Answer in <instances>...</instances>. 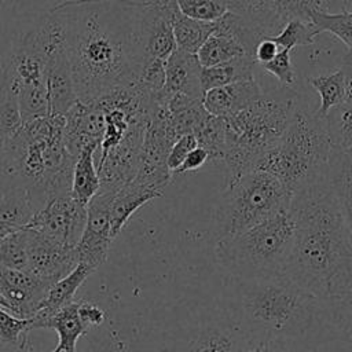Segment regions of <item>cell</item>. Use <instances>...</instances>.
<instances>
[{"instance_id":"obj_21","label":"cell","mask_w":352,"mask_h":352,"mask_svg":"<svg viewBox=\"0 0 352 352\" xmlns=\"http://www.w3.org/2000/svg\"><path fill=\"white\" fill-rule=\"evenodd\" d=\"M36 210L23 188H0V239L28 228Z\"/></svg>"},{"instance_id":"obj_6","label":"cell","mask_w":352,"mask_h":352,"mask_svg":"<svg viewBox=\"0 0 352 352\" xmlns=\"http://www.w3.org/2000/svg\"><path fill=\"white\" fill-rule=\"evenodd\" d=\"M293 239L294 223L286 208L230 239L216 242L214 256L230 278L258 280L283 276Z\"/></svg>"},{"instance_id":"obj_27","label":"cell","mask_w":352,"mask_h":352,"mask_svg":"<svg viewBox=\"0 0 352 352\" xmlns=\"http://www.w3.org/2000/svg\"><path fill=\"white\" fill-rule=\"evenodd\" d=\"M329 180L337 197L342 217L352 235V165L344 153H331Z\"/></svg>"},{"instance_id":"obj_46","label":"cell","mask_w":352,"mask_h":352,"mask_svg":"<svg viewBox=\"0 0 352 352\" xmlns=\"http://www.w3.org/2000/svg\"><path fill=\"white\" fill-rule=\"evenodd\" d=\"M238 352H286V345L263 340L241 338Z\"/></svg>"},{"instance_id":"obj_35","label":"cell","mask_w":352,"mask_h":352,"mask_svg":"<svg viewBox=\"0 0 352 352\" xmlns=\"http://www.w3.org/2000/svg\"><path fill=\"white\" fill-rule=\"evenodd\" d=\"M198 147L206 150L210 162H223L224 158V121L221 117L208 116L194 133Z\"/></svg>"},{"instance_id":"obj_39","label":"cell","mask_w":352,"mask_h":352,"mask_svg":"<svg viewBox=\"0 0 352 352\" xmlns=\"http://www.w3.org/2000/svg\"><path fill=\"white\" fill-rule=\"evenodd\" d=\"M319 34V30L312 22L302 21H289L276 36L272 38L278 43L280 48L294 50L300 45H309L315 41V37Z\"/></svg>"},{"instance_id":"obj_25","label":"cell","mask_w":352,"mask_h":352,"mask_svg":"<svg viewBox=\"0 0 352 352\" xmlns=\"http://www.w3.org/2000/svg\"><path fill=\"white\" fill-rule=\"evenodd\" d=\"M41 329H54L59 336L55 348L58 352H76L77 340L87 333L88 327L78 315V301H73L48 318Z\"/></svg>"},{"instance_id":"obj_33","label":"cell","mask_w":352,"mask_h":352,"mask_svg":"<svg viewBox=\"0 0 352 352\" xmlns=\"http://www.w3.org/2000/svg\"><path fill=\"white\" fill-rule=\"evenodd\" d=\"M241 56L249 55H246L245 50L235 40L217 33H212L197 52L198 62L202 67H212Z\"/></svg>"},{"instance_id":"obj_7","label":"cell","mask_w":352,"mask_h":352,"mask_svg":"<svg viewBox=\"0 0 352 352\" xmlns=\"http://www.w3.org/2000/svg\"><path fill=\"white\" fill-rule=\"evenodd\" d=\"M293 98L275 99L265 94L246 109L223 118L224 158L228 182L252 170L279 140L293 114Z\"/></svg>"},{"instance_id":"obj_10","label":"cell","mask_w":352,"mask_h":352,"mask_svg":"<svg viewBox=\"0 0 352 352\" xmlns=\"http://www.w3.org/2000/svg\"><path fill=\"white\" fill-rule=\"evenodd\" d=\"M45 50V87L48 116L65 117L78 102L70 60L66 52L63 28L55 14L36 26Z\"/></svg>"},{"instance_id":"obj_4","label":"cell","mask_w":352,"mask_h":352,"mask_svg":"<svg viewBox=\"0 0 352 352\" xmlns=\"http://www.w3.org/2000/svg\"><path fill=\"white\" fill-rule=\"evenodd\" d=\"M63 128L65 117L47 116L0 140V188L26 190L36 212L70 194L76 158L66 150Z\"/></svg>"},{"instance_id":"obj_16","label":"cell","mask_w":352,"mask_h":352,"mask_svg":"<svg viewBox=\"0 0 352 352\" xmlns=\"http://www.w3.org/2000/svg\"><path fill=\"white\" fill-rule=\"evenodd\" d=\"M51 286L28 271L0 267V293L18 318H33Z\"/></svg>"},{"instance_id":"obj_41","label":"cell","mask_w":352,"mask_h":352,"mask_svg":"<svg viewBox=\"0 0 352 352\" xmlns=\"http://www.w3.org/2000/svg\"><path fill=\"white\" fill-rule=\"evenodd\" d=\"M324 307L326 322L336 327L341 337L352 345V293H348L341 300Z\"/></svg>"},{"instance_id":"obj_14","label":"cell","mask_w":352,"mask_h":352,"mask_svg":"<svg viewBox=\"0 0 352 352\" xmlns=\"http://www.w3.org/2000/svg\"><path fill=\"white\" fill-rule=\"evenodd\" d=\"M177 8L176 0L143 1L140 8L139 37L144 60H166L176 50L172 15Z\"/></svg>"},{"instance_id":"obj_34","label":"cell","mask_w":352,"mask_h":352,"mask_svg":"<svg viewBox=\"0 0 352 352\" xmlns=\"http://www.w3.org/2000/svg\"><path fill=\"white\" fill-rule=\"evenodd\" d=\"M308 81L320 96L319 109L314 114L318 118L323 120L331 107L344 102V94H345L344 74L341 69H338L331 73L311 77Z\"/></svg>"},{"instance_id":"obj_50","label":"cell","mask_w":352,"mask_h":352,"mask_svg":"<svg viewBox=\"0 0 352 352\" xmlns=\"http://www.w3.org/2000/svg\"><path fill=\"white\" fill-rule=\"evenodd\" d=\"M340 69L344 74V85H345L344 103L352 104V48H348V52L345 54L342 59V66Z\"/></svg>"},{"instance_id":"obj_26","label":"cell","mask_w":352,"mask_h":352,"mask_svg":"<svg viewBox=\"0 0 352 352\" xmlns=\"http://www.w3.org/2000/svg\"><path fill=\"white\" fill-rule=\"evenodd\" d=\"M22 125L18 87L11 73L3 67L0 74V140L14 136Z\"/></svg>"},{"instance_id":"obj_51","label":"cell","mask_w":352,"mask_h":352,"mask_svg":"<svg viewBox=\"0 0 352 352\" xmlns=\"http://www.w3.org/2000/svg\"><path fill=\"white\" fill-rule=\"evenodd\" d=\"M342 11H352V0H341Z\"/></svg>"},{"instance_id":"obj_31","label":"cell","mask_w":352,"mask_h":352,"mask_svg":"<svg viewBox=\"0 0 352 352\" xmlns=\"http://www.w3.org/2000/svg\"><path fill=\"white\" fill-rule=\"evenodd\" d=\"M213 33L227 36L235 40L246 52V55L254 59V50L257 44L265 37L257 28L242 16L227 11L223 16L214 21Z\"/></svg>"},{"instance_id":"obj_19","label":"cell","mask_w":352,"mask_h":352,"mask_svg":"<svg viewBox=\"0 0 352 352\" xmlns=\"http://www.w3.org/2000/svg\"><path fill=\"white\" fill-rule=\"evenodd\" d=\"M263 95L258 82L252 78L208 89L201 100L210 116L226 118L246 109Z\"/></svg>"},{"instance_id":"obj_8","label":"cell","mask_w":352,"mask_h":352,"mask_svg":"<svg viewBox=\"0 0 352 352\" xmlns=\"http://www.w3.org/2000/svg\"><path fill=\"white\" fill-rule=\"evenodd\" d=\"M292 194L272 175L252 169L227 182L214 209L216 242L230 239L289 208Z\"/></svg>"},{"instance_id":"obj_12","label":"cell","mask_w":352,"mask_h":352,"mask_svg":"<svg viewBox=\"0 0 352 352\" xmlns=\"http://www.w3.org/2000/svg\"><path fill=\"white\" fill-rule=\"evenodd\" d=\"M87 223V206L78 204L70 194L48 201L34 213L28 228L37 230L44 235L76 248Z\"/></svg>"},{"instance_id":"obj_15","label":"cell","mask_w":352,"mask_h":352,"mask_svg":"<svg viewBox=\"0 0 352 352\" xmlns=\"http://www.w3.org/2000/svg\"><path fill=\"white\" fill-rule=\"evenodd\" d=\"M77 264L76 248H69L37 230L28 228V272L54 285Z\"/></svg>"},{"instance_id":"obj_32","label":"cell","mask_w":352,"mask_h":352,"mask_svg":"<svg viewBox=\"0 0 352 352\" xmlns=\"http://www.w3.org/2000/svg\"><path fill=\"white\" fill-rule=\"evenodd\" d=\"M323 122L333 151L345 153L352 147V104L342 102L331 107Z\"/></svg>"},{"instance_id":"obj_54","label":"cell","mask_w":352,"mask_h":352,"mask_svg":"<svg viewBox=\"0 0 352 352\" xmlns=\"http://www.w3.org/2000/svg\"><path fill=\"white\" fill-rule=\"evenodd\" d=\"M28 352H34V351H33V348H32V346H29V349H28ZM52 352H58V351H55V349H54V351H52Z\"/></svg>"},{"instance_id":"obj_2","label":"cell","mask_w":352,"mask_h":352,"mask_svg":"<svg viewBox=\"0 0 352 352\" xmlns=\"http://www.w3.org/2000/svg\"><path fill=\"white\" fill-rule=\"evenodd\" d=\"M294 239L286 276L330 305L352 289V235L329 180L322 177L292 195Z\"/></svg>"},{"instance_id":"obj_43","label":"cell","mask_w":352,"mask_h":352,"mask_svg":"<svg viewBox=\"0 0 352 352\" xmlns=\"http://www.w3.org/2000/svg\"><path fill=\"white\" fill-rule=\"evenodd\" d=\"M241 337L232 330H210L205 333L191 352H238Z\"/></svg>"},{"instance_id":"obj_3","label":"cell","mask_w":352,"mask_h":352,"mask_svg":"<svg viewBox=\"0 0 352 352\" xmlns=\"http://www.w3.org/2000/svg\"><path fill=\"white\" fill-rule=\"evenodd\" d=\"M231 329L241 337L286 345L326 322V307L286 275L242 280L227 278Z\"/></svg>"},{"instance_id":"obj_9","label":"cell","mask_w":352,"mask_h":352,"mask_svg":"<svg viewBox=\"0 0 352 352\" xmlns=\"http://www.w3.org/2000/svg\"><path fill=\"white\" fill-rule=\"evenodd\" d=\"M14 77L23 124L48 116L45 87V50L36 28L12 45L3 65Z\"/></svg>"},{"instance_id":"obj_22","label":"cell","mask_w":352,"mask_h":352,"mask_svg":"<svg viewBox=\"0 0 352 352\" xmlns=\"http://www.w3.org/2000/svg\"><path fill=\"white\" fill-rule=\"evenodd\" d=\"M162 192L143 188L132 182L118 190L111 199L110 205V227L113 239L121 232L131 216L143 205L154 198H160Z\"/></svg>"},{"instance_id":"obj_37","label":"cell","mask_w":352,"mask_h":352,"mask_svg":"<svg viewBox=\"0 0 352 352\" xmlns=\"http://www.w3.org/2000/svg\"><path fill=\"white\" fill-rule=\"evenodd\" d=\"M0 267L28 271V228L0 239Z\"/></svg>"},{"instance_id":"obj_52","label":"cell","mask_w":352,"mask_h":352,"mask_svg":"<svg viewBox=\"0 0 352 352\" xmlns=\"http://www.w3.org/2000/svg\"><path fill=\"white\" fill-rule=\"evenodd\" d=\"M0 308H3V309H6V311L10 312V305H8V302L6 301V298L1 296V293H0Z\"/></svg>"},{"instance_id":"obj_28","label":"cell","mask_w":352,"mask_h":352,"mask_svg":"<svg viewBox=\"0 0 352 352\" xmlns=\"http://www.w3.org/2000/svg\"><path fill=\"white\" fill-rule=\"evenodd\" d=\"M256 60L252 56H241L232 60L212 66V67H202L201 70V87L202 91H208L216 87L232 84L236 81L252 80L253 67Z\"/></svg>"},{"instance_id":"obj_29","label":"cell","mask_w":352,"mask_h":352,"mask_svg":"<svg viewBox=\"0 0 352 352\" xmlns=\"http://www.w3.org/2000/svg\"><path fill=\"white\" fill-rule=\"evenodd\" d=\"M176 48L197 55L198 50L214 30V22H204L186 16L177 8L172 15Z\"/></svg>"},{"instance_id":"obj_1","label":"cell","mask_w":352,"mask_h":352,"mask_svg":"<svg viewBox=\"0 0 352 352\" xmlns=\"http://www.w3.org/2000/svg\"><path fill=\"white\" fill-rule=\"evenodd\" d=\"M136 0H65L55 6L63 28L76 94L95 100L139 80L144 56L140 47V8Z\"/></svg>"},{"instance_id":"obj_11","label":"cell","mask_w":352,"mask_h":352,"mask_svg":"<svg viewBox=\"0 0 352 352\" xmlns=\"http://www.w3.org/2000/svg\"><path fill=\"white\" fill-rule=\"evenodd\" d=\"M176 139L165 106L155 103L146 124L139 168L132 180L133 184L158 192L164 191L172 180L166 160Z\"/></svg>"},{"instance_id":"obj_49","label":"cell","mask_w":352,"mask_h":352,"mask_svg":"<svg viewBox=\"0 0 352 352\" xmlns=\"http://www.w3.org/2000/svg\"><path fill=\"white\" fill-rule=\"evenodd\" d=\"M279 51H280V47L272 37H264L254 50V60L258 65H264L272 60Z\"/></svg>"},{"instance_id":"obj_42","label":"cell","mask_w":352,"mask_h":352,"mask_svg":"<svg viewBox=\"0 0 352 352\" xmlns=\"http://www.w3.org/2000/svg\"><path fill=\"white\" fill-rule=\"evenodd\" d=\"M182 14L204 22H214L227 12L224 0H176Z\"/></svg>"},{"instance_id":"obj_17","label":"cell","mask_w":352,"mask_h":352,"mask_svg":"<svg viewBox=\"0 0 352 352\" xmlns=\"http://www.w3.org/2000/svg\"><path fill=\"white\" fill-rule=\"evenodd\" d=\"M104 132V113L96 100L77 102L65 116L63 142L72 157L85 147L98 150Z\"/></svg>"},{"instance_id":"obj_24","label":"cell","mask_w":352,"mask_h":352,"mask_svg":"<svg viewBox=\"0 0 352 352\" xmlns=\"http://www.w3.org/2000/svg\"><path fill=\"white\" fill-rule=\"evenodd\" d=\"M95 151V147L82 148L77 154L73 166L70 195L84 206H87L100 190V179L94 160Z\"/></svg>"},{"instance_id":"obj_53","label":"cell","mask_w":352,"mask_h":352,"mask_svg":"<svg viewBox=\"0 0 352 352\" xmlns=\"http://www.w3.org/2000/svg\"><path fill=\"white\" fill-rule=\"evenodd\" d=\"M344 154H345L346 160H348V161L351 162V165H352V147H351V148H348V150H346Z\"/></svg>"},{"instance_id":"obj_23","label":"cell","mask_w":352,"mask_h":352,"mask_svg":"<svg viewBox=\"0 0 352 352\" xmlns=\"http://www.w3.org/2000/svg\"><path fill=\"white\" fill-rule=\"evenodd\" d=\"M164 106L177 139L183 135H194L209 116L201 99H194L182 94L172 96Z\"/></svg>"},{"instance_id":"obj_47","label":"cell","mask_w":352,"mask_h":352,"mask_svg":"<svg viewBox=\"0 0 352 352\" xmlns=\"http://www.w3.org/2000/svg\"><path fill=\"white\" fill-rule=\"evenodd\" d=\"M209 161V155L205 148L195 147L183 161V164L179 166V169L173 175H183L187 172H195L201 166H204Z\"/></svg>"},{"instance_id":"obj_44","label":"cell","mask_w":352,"mask_h":352,"mask_svg":"<svg viewBox=\"0 0 352 352\" xmlns=\"http://www.w3.org/2000/svg\"><path fill=\"white\" fill-rule=\"evenodd\" d=\"M261 66L267 73L276 77L283 85L289 87L294 84L296 73L292 62V50L280 48V51L276 54V56L272 60Z\"/></svg>"},{"instance_id":"obj_18","label":"cell","mask_w":352,"mask_h":352,"mask_svg":"<svg viewBox=\"0 0 352 352\" xmlns=\"http://www.w3.org/2000/svg\"><path fill=\"white\" fill-rule=\"evenodd\" d=\"M201 70L197 55L176 48L165 60V82L155 96V103L166 104L177 94L202 99Z\"/></svg>"},{"instance_id":"obj_45","label":"cell","mask_w":352,"mask_h":352,"mask_svg":"<svg viewBox=\"0 0 352 352\" xmlns=\"http://www.w3.org/2000/svg\"><path fill=\"white\" fill-rule=\"evenodd\" d=\"M198 147V142L195 139L194 135L188 133V135H183L179 139H176V142L173 143L168 160H166V165L169 168V170L172 172V175L179 169V166L183 164V161L186 160V157L195 148Z\"/></svg>"},{"instance_id":"obj_20","label":"cell","mask_w":352,"mask_h":352,"mask_svg":"<svg viewBox=\"0 0 352 352\" xmlns=\"http://www.w3.org/2000/svg\"><path fill=\"white\" fill-rule=\"evenodd\" d=\"M92 272L94 271L88 265L78 263L73 268V271H70L65 278L55 282L38 305L36 315L32 318L33 329H41L43 323L48 318H51L55 312H58L67 304L73 302L76 292Z\"/></svg>"},{"instance_id":"obj_48","label":"cell","mask_w":352,"mask_h":352,"mask_svg":"<svg viewBox=\"0 0 352 352\" xmlns=\"http://www.w3.org/2000/svg\"><path fill=\"white\" fill-rule=\"evenodd\" d=\"M78 315L88 329L91 326H98L104 320V312L98 305L88 301H78Z\"/></svg>"},{"instance_id":"obj_38","label":"cell","mask_w":352,"mask_h":352,"mask_svg":"<svg viewBox=\"0 0 352 352\" xmlns=\"http://www.w3.org/2000/svg\"><path fill=\"white\" fill-rule=\"evenodd\" d=\"M311 22L319 33L329 32L346 44L348 48H352V11L331 14L326 10H318L314 12Z\"/></svg>"},{"instance_id":"obj_5","label":"cell","mask_w":352,"mask_h":352,"mask_svg":"<svg viewBox=\"0 0 352 352\" xmlns=\"http://www.w3.org/2000/svg\"><path fill=\"white\" fill-rule=\"evenodd\" d=\"M331 153L323 120L296 103L285 132L253 169L272 175L293 195L329 175Z\"/></svg>"},{"instance_id":"obj_36","label":"cell","mask_w":352,"mask_h":352,"mask_svg":"<svg viewBox=\"0 0 352 352\" xmlns=\"http://www.w3.org/2000/svg\"><path fill=\"white\" fill-rule=\"evenodd\" d=\"M270 4L282 28L294 19L311 22L315 11L326 10L323 0H270Z\"/></svg>"},{"instance_id":"obj_30","label":"cell","mask_w":352,"mask_h":352,"mask_svg":"<svg viewBox=\"0 0 352 352\" xmlns=\"http://www.w3.org/2000/svg\"><path fill=\"white\" fill-rule=\"evenodd\" d=\"M227 11L234 12L254 28H257L265 37L276 36L282 25L272 12L270 0H224Z\"/></svg>"},{"instance_id":"obj_40","label":"cell","mask_w":352,"mask_h":352,"mask_svg":"<svg viewBox=\"0 0 352 352\" xmlns=\"http://www.w3.org/2000/svg\"><path fill=\"white\" fill-rule=\"evenodd\" d=\"M33 330L32 318L22 319L0 308V341L6 345L25 346L28 333Z\"/></svg>"},{"instance_id":"obj_13","label":"cell","mask_w":352,"mask_h":352,"mask_svg":"<svg viewBox=\"0 0 352 352\" xmlns=\"http://www.w3.org/2000/svg\"><path fill=\"white\" fill-rule=\"evenodd\" d=\"M111 192H98L87 205V223L76 246L78 263L88 265L92 271L99 268L107 258L113 241L110 227Z\"/></svg>"}]
</instances>
